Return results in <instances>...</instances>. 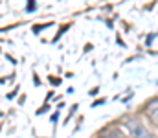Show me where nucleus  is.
Listing matches in <instances>:
<instances>
[{
    "mask_svg": "<svg viewBox=\"0 0 158 138\" xmlns=\"http://www.w3.org/2000/svg\"><path fill=\"white\" fill-rule=\"evenodd\" d=\"M125 127H127V131L131 133L132 138H156V136H153V135H149L145 131V127H142L138 122H127Z\"/></svg>",
    "mask_w": 158,
    "mask_h": 138,
    "instance_id": "f257e3e1",
    "label": "nucleus"
},
{
    "mask_svg": "<svg viewBox=\"0 0 158 138\" xmlns=\"http://www.w3.org/2000/svg\"><path fill=\"white\" fill-rule=\"evenodd\" d=\"M147 114H149V118L158 125V99H153V101L147 105Z\"/></svg>",
    "mask_w": 158,
    "mask_h": 138,
    "instance_id": "f03ea898",
    "label": "nucleus"
}]
</instances>
